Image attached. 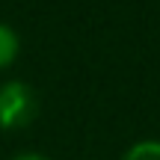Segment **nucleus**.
I'll use <instances>...</instances> for the list:
<instances>
[{"label":"nucleus","mask_w":160,"mask_h":160,"mask_svg":"<svg viewBox=\"0 0 160 160\" xmlns=\"http://www.w3.org/2000/svg\"><path fill=\"white\" fill-rule=\"evenodd\" d=\"M39 113V101L36 92L21 80H6L0 86V128L3 131H15V128H27Z\"/></svg>","instance_id":"f257e3e1"},{"label":"nucleus","mask_w":160,"mask_h":160,"mask_svg":"<svg viewBox=\"0 0 160 160\" xmlns=\"http://www.w3.org/2000/svg\"><path fill=\"white\" fill-rule=\"evenodd\" d=\"M122 160H160V139H142V142H133L125 151Z\"/></svg>","instance_id":"7ed1b4c3"},{"label":"nucleus","mask_w":160,"mask_h":160,"mask_svg":"<svg viewBox=\"0 0 160 160\" xmlns=\"http://www.w3.org/2000/svg\"><path fill=\"white\" fill-rule=\"evenodd\" d=\"M12 160H51V157H45V154H36V151H27V154H18V157H12Z\"/></svg>","instance_id":"20e7f679"},{"label":"nucleus","mask_w":160,"mask_h":160,"mask_svg":"<svg viewBox=\"0 0 160 160\" xmlns=\"http://www.w3.org/2000/svg\"><path fill=\"white\" fill-rule=\"evenodd\" d=\"M18 51H21V39H18V33L9 27V24L0 21V71L9 68V65L18 59Z\"/></svg>","instance_id":"f03ea898"}]
</instances>
